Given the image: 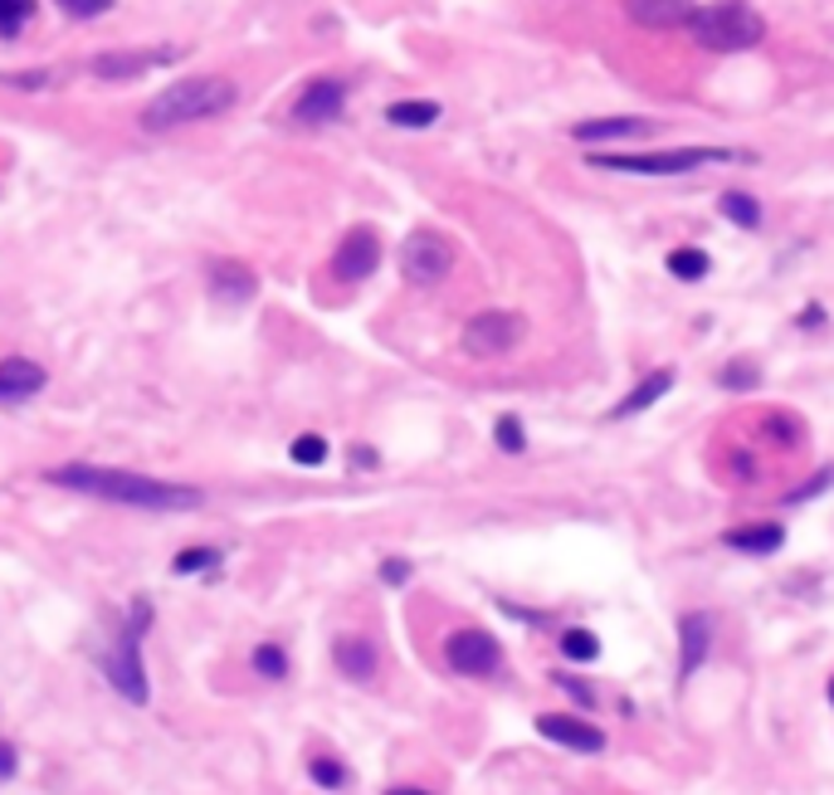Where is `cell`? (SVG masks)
<instances>
[{
	"mask_svg": "<svg viewBox=\"0 0 834 795\" xmlns=\"http://www.w3.org/2000/svg\"><path fill=\"white\" fill-rule=\"evenodd\" d=\"M693 10V0H624V15L644 29H683Z\"/></svg>",
	"mask_w": 834,
	"mask_h": 795,
	"instance_id": "9a60e30c",
	"label": "cell"
},
{
	"mask_svg": "<svg viewBox=\"0 0 834 795\" xmlns=\"http://www.w3.org/2000/svg\"><path fill=\"white\" fill-rule=\"evenodd\" d=\"M723 547L742 551V557H771V551L786 547V527H781V522H747V527L727 532Z\"/></svg>",
	"mask_w": 834,
	"mask_h": 795,
	"instance_id": "ac0fdd59",
	"label": "cell"
},
{
	"mask_svg": "<svg viewBox=\"0 0 834 795\" xmlns=\"http://www.w3.org/2000/svg\"><path fill=\"white\" fill-rule=\"evenodd\" d=\"M221 561H225L221 547H186V551H176L171 571H176V577H195V571H215Z\"/></svg>",
	"mask_w": 834,
	"mask_h": 795,
	"instance_id": "cb8c5ba5",
	"label": "cell"
},
{
	"mask_svg": "<svg viewBox=\"0 0 834 795\" xmlns=\"http://www.w3.org/2000/svg\"><path fill=\"white\" fill-rule=\"evenodd\" d=\"M181 49H108V55L93 59V73L98 79H138V73H152L162 64H176Z\"/></svg>",
	"mask_w": 834,
	"mask_h": 795,
	"instance_id": "8fae6325",
	"label": "cell"
},
{
	"mask_svg": "<svg viewBox=\"0 0 834 795\" xmlns=\"http://www.w3.org/2000/svg\"><path fill=\"white\" fill-rule=\"evenodd\" d=\"M688 35H693L703 49H713V55H742V49L761 45L766 20H761L752 5H742V0H717V5L693 10Z\"/></svg>",
	"mask_w": 834,
	"mask_h": 795,
	"instance_id": "277c9868",
	"label": "cell"
},
{
	"mask_svg": "<svg viewBox=\"0 0 834 795\" xmlns=\"http://www.w3.org/2000/svg\"><path fill=\"white\" fill-rule=\"evenodd\" d=\"M450 269H454V245L440 235V229H415V235L401 245V274H405V284L430 288V284H440Z\"/></svg>",
	"mask_w": 834,
	"mask_h": 795,
	"instance_id": "8992f818",
	"label": "cell"
},
{
	"mask_svg": "<svg viewBox=\"0 0 834 795\" xmlns=\"http://www.w3.org/2000/svg\"><path fill=\"white\" fill-rule=\"evenodd\" d=\"M308 776H312V786H322V791H342L352 781V771L342 767L337 757H312L308 761Z\"/></svg>",
	"mask_w": 834,
	"mask_h": 795,
	"instance_id": "484cf974",
	"label": "cell"
},
{
	"mask_svg": "<svg viewBox=\"0 0 834 795\" xmlns=\"http://www.w3.org/2000/svg\"><path fill=\"white\" fill-rule=\"evenodd\" d=\"M332 664H337L352 684H371L381 658H377V644H371L367 634H337V640H332Z\"/></svg>",
	"mask_w": 834,
	"mask_h": 795,
	"instance_id": "5bb4252c",
	"label": "cell"
},
{
	"mask_svg": "<svg viewBox=\"0 0 834 795\" xmlns=\"http://www.w3.org/2000/svg\"><path fill=\"white\" fill-rule=\"evenodd\" d=\"M15 771H20V751L10 741H0V781H10Z\"/></svg>",
	"mask_w": 834,
	"mask_h": 795,
	"instance_id": "d590c367",
	"label": "cell"
},
{
	"mask_svg": "<svg viewBox=\"0 0 834 795\" xmlns=\"http://www.w3.org/2000/svg\"><path fill=\"white\" fill-rule=\"evenodd\" d=\"M713 269V259H707V249H674L669 254V274L683 278V284H698V278Z\"/></svg>",
	"mask_w": 834,
	"mask_h": 795,
	"instance_id": "d4e9b609",
	"label": "cell"
},
{
	"mask_svg": "<svg viewBox=\"0 0 834 795\" xmlns=\"http://www.w3.org/2000/svg\"><path fill=\"white\" fill-rule=\"evenodd\" d=\"M259 293V278L249 274L245 264H211V298L225 302V308H239V302H249Z\"/></svg>",
	"mask_w": 834,
	"mask_h": 795,
	"instance_id": "d6986e66",
	"label": "cell"
},
{
	"mask_svg": "<svg viewBox=\"0 0 834 795\" xmlns=\"http://www.w3.org/2000/svg\"><path fill=\"white\" fill-rule=\"evenodd\" d=\"M551 684H557V688H567V693H571V698H576V703H581V708H591V703H596V693H591V688H586V684H581V678H551Z\"/></svg>",
	"mask_w": 834,
	"mask_h": 795,
	"instance_id": "e575fe53",
	"label": "cell"
},
{
	"mask_svg": "<svg viewBox=\"0 0 834 795\" xmlns=\"http://www.w3.org/2000/svg\"><path fill=\"white\" fill-rule=\"evenodd\" d=\"M29 15H35V0H0V39H15Z\"/></svg>",
	"mask_w": 834,
	"mask_h": 795,
	"instance_id": "83f0119b",
	"label": "cell"
},
{
	"mask_svg": "<svg viewBox=\"0 0 834 795\" xmlns=\"http://www.w3.org/2000/svg\"><path fill=\"white\" fill-rule=\"evenodd\" d=\"M45 366L39 361H25V357H5L0 361V401L5 405H20V401H29V395H39L45 391Z\"/></svg>",
	"mask_w": 834,
	"mask_h": 795,
	"instance_id": "2e32d148",
	"label": "cell"
},
{
	"mask_svg": "<svg viewBox=\"0 0 834 795\" xmlns=\"http://www.w3.org/2000/svg\"><path fill=\"white\" fill-rule=\"evenodd\" d=\"M669 391H674V371H669V366H659V371H650V376H644V381L634 385V391L624 395V401L615 405L610 415H615V420H630V415L650 411L654 401H664V395H669Z\"/></svg>",
	"mask_w": 834,
	"mask_h": 795,
	"instance_id": "ffe728a7",
	"label": "cell"
},
{
	"mask_svg": "<svg viewBox=\"0 0 834 795\" xmlns=\"http://www.w3.org/2000/svg\"><path fill=\"white\" fill-rule=\"evenodd\" d=\"M444 658H450L454 674L488 678V674L503 668V644H498L488 630H454L450 640H444Z\"/></svg>",
	"mask_w": 834,
	"mask_h": 795,
	"instance_id": "ba28073f",
	"label": "cell"
},
{
	"mask_svg": "<svg viewBox=\"0 0 834 795\" xmlns=\"http://www.w3.org/2000/svg\"><path fill=\"white\" fill-rule=\"evenodd\" d=\"M717 211H723L727 219H732L737 229H756L761 225V205L752 201L747 191H723V201H717Z\"/></svg>",
	"mask_w": 834,
	"mask_h": 795,
	"instance_id": "603a6c76",
	"label": "cell"
},
{
	"mask_svg": "<svg viewBox=\"0 0 834 795\" xmlns=\"http://www.w3.org/2000/svg\"><path fill=\"white\" fill-rule=\"evenodd\" d=\"M342 108H347V83L318 79V83H308L303 98L294 103V122H303V128H322V122H337Z\"/></svg>",
	"mask_w": 834,
	"mask_h": 795,
	"instance_id": "7c38bea8",
	"label": "cell"
},
{
	"mask_svg": "<svg viewBox=\"0 0 834 795\" xmlns=\"http://www.w3.org/2000/svg\"><path fill=\"white\" fill-rule=\"evenodd\" d=\"M707 654H713V615L688 610L679 620V684L707 664Z\"/></svg>",
	"mask_w": 834,
	"mask_h": 795,
	"instance_id": "4fadbf2b",
	"label": "cell"
},
{
	"mask_svg": "<svg viewBox=\"0 0 834 795\" xmlns=\"http://www.w3.org/2000/svg\"><path fill=\"white\" fill-rule=\"evenodd\" d=\"M152 630V605L142 601H132V610H128V620H122V630H118V640L108 644V654H103V674H108V684L118 688L128 703H147L152 698V688H147V664H142V634Z\"/></svg>",
	"mask_w": 834,
	"mask_h": 795,
	"instance_id": "3957f363",
	"label": "cell"
},
{
	"mask_svg": "<svg viewBox=\"0 0 834 795\" xmlns=\"http://www.w3.org/2000/svg\"><path fill=\"white\" fill-rule=\"evenodd\" d=\"M381 581L385 585H405V581H410V561H405V557H385L381 561Z\"/></svg>",
	"mask_w": 834,
	"mask_h": 795,
	"instance_id": "836d02e7",
	"label": "cell"
},
{
	"mask_svg": "<svg viewBox=\"0 0 834 795\" xmlns=\"http://www.w3.org/2000/svg\"><path fill=\"white\" fill-rule=\"evenodd\" d=\"M561 654L576 658V664H591V658H600V640L591 630H567L561 634Z\"/></svg>",
	"mask_w": 834,
	"mask_h": 795,
	"instance_id": "4316f807",
	"label": "cell"
},
{
	"mask_svg": "<svg viewBox=\"0 0 834 795\" xmlns=\"http://www.w3.org/2000/svg\"><path fill=\"white\" fill-rule=\"evenodd\" d=\"M830 703H834V678H830Z\"/></svg>",
	"mask_w": 834,
	"mask_h": 795,
	"instance_id": "f35d334b",
	"label": "cell"
},
{
	"mask_svg": "<svg viewBox=\"0 0 834 795\" xmlns=\"http://www.w3.org/2000/svg\"><path fill=\"white\" fill-rule=\"evenodd\" d=\"M385 795H434V791H420V786H391Z\"/></svg>",
	"mask_w": 834,
	"mask_h": 795,
	"instance_id": "74e56055",
	"label": "cell"
},
{
	"mask_svg": "<svg viewBox=\"0 0 834 795\" xmlns=\"http://www.w3.org/2000/svg\"><path fill=\"white\" fill-rule=\"evenodd\" d=\"M357 464H361V468H377V454H371L367 444H357Z\"/></svg>",
	"mask_w": 834,
	"mask_h": 795,
	"instance_id": "8d00e7d4",
	"label": "cell"
},
{
	"mask_svg": "<svg viewBox=\"0 0 834 795\" xmlns=\"http://www.w3.org/2000/svg\"><path fill=\"white\" fill-rule=\"evenodd\" d=\"M45 478L59 488H74V494L103 498V503L147 508V512H191L205 503V494L191 484H162V478L128 474V468H103V464H59Z\"/></svg>",
	"mask_w": 834,
	"mask_h": 795,
	"instance_id": "6da1fadb",
	"label": "cell"
},
{
	"mask_svg": "<svg viewBox=\"0 0 834 795\" xmlns=\"http://www.w3.org/2000/svg\"><path fill=\"white\" fill-rule=\"evenodd\" d=\"M381 269V239L371 225H357L347 229V239L337 245V254H332V274L342 278V284H361V278H371Z\"/></svg>",
	"mask_w": 834,
	"mask_h": 795,
	"instance_id": "9c48e42d",
	"label": "cell"
},
{
	"mask_svg": "<svg viewBox=\"0 0 834 795\" xmlns=\"http://www.w3.org/2000/svg\"><path fill=\"white\" fill-rule=\"evenodd\" d=\"M493 439H498L503 454H523L527 449V435H523V420H517V415H503V420L493 425Z\"/></svg>",
	"mask_w": 834,
	"mask_h": 795,
	"instance_id": "f546056e",
	"label": "cell"
},
{
	"mask_svg": "<svg viewBox=\"0 0 834 795\" xmlns=\"http://www.w3.org/2000/svg\"><path fill=\"white\" fill-rule=\"evenodd\" d=\"M537 732H541L547 741H557V747L581 751V757H596V751H606V732H600L596 723H586V717H576V713H541V717H537Z\"/></svg>",
	"mask_w": 834,
	"mask_h": 795,
	"instance_id": "30bf717a",
	"label": "cell"
},
{
	"mask_svg": "<svg viewBox=\"0 0 834 795\" xmlns=\"http://www.w3.org/2000/svg\"><path fill=\"white\" fill-rule=\"evenodd\" d=\"M737 152L727 146H674V152H591V166H606V171H624V176H683L698 171V166L713 162H732Z\"/></svg>",
	"mask_w": 834,
	"mask_h": 795,
	"instance_id": "5b68a950",
	"label": "cell"
},
{
	"mask_svg": "<svg viewBox=\"0 0 834 795\" xmlns=\"http://www.w3.org/2000/svg\"><path fill=\"white\" fill-rule=\"evenodd\" d=\"M288 459H294V464H303V468H318L322 459H327V439H322V435H298L294 449H288Z\"/></svg>",
	"mask_w": 834,
	"mask_h": 795,
	"instance_id": "f1b7e54d",
	"label": "cell"
},
{
	"mask_svg": "<svg viewBox=\"0 0 834 795\" xmlns=\"http://www.w3.org/2000/svg\"><path fill=\"white\" fill-rule=\"evenodd\" d=\"M385 122H391V128H434V122H440V103H430V98L391 103V108H385Z\"/></svg>",
	"mask_w": 834,
	"mask_h": 795,
	"instance_id": "44dd1931",
	"label": "cell"
},
{
	"mask_svg": "<svg viewBox=\"0 0 834 795\" xmlns=\"http://www.w3.org/2000/svg\"><path fill=\"white\" fill-rule=\"evenodd\" d=\"M239 88L221 73H191V79H176L171 88H162L142 112V128L147 132H176L186 122H205L221 118V112L235 108Z\"/></svg>",
	"mask_w": 834,
	"mask_h": 795,
	"instance_id": "7a4b0ae2",
	"label": "cell"
},
{
	"mask_svg": "<svg viewBox=\"0 0 834 795\" xmlns=\"http://www.w3.org/2000/svg\"><path fill=\"white\" fill-rule=\"evenodd\" d=\"M717 385H727V391H752V385H761V371L752 361H732V366H723Z\"/></svg>",
	"mask_w": 834,
	"mask_h": 795,
	"instance_id": "4dcf8cb0",
	"label": "cell"
},
{
	"mask_svg": "<svg viewBox=\"0 0 834 795\" xmlns=\"http://www.w3.org/2000/svg\"><path fill=\"white\" fill-rule=\"evenodd\" d=\"M523 332H527V322L517 312L488 308L464 322V352L468 357H503V352H513L523 342Z\"/></svg>",
	"mask_w": 834,
	"mask_h": 795,
	"instance_id": "52a82bcc",
	"label": "cell"
},
{
	"mask_svg": "<svg viewBox=\"0 0 834 795\" xmlns=\"http://www.w3.org/2000/svg\"><path fill=\"white\" fill-rule=\"evenodd\" d=\"M59 5H64L69 15H79V20H93V15H108L112 0H59Z\"/></svg>",
	"mask_w": 834,
	"mask_h": 795,
	"instance_id": "d6a6232c",
	"label": "cell"
},
{
	"mask_svg": "<svg viewBox=\"0 0 834 795\" xmlns=\"http://www.w3.org/2000/svg\"><path fill=\"white\" fill-rule=\"evenodd\" d=\"M576 142H634V138H654L650 118H586L571 128Z\"/></svg>",
	"mask_w": 834,
	"mask_h": 795,
	"instance_id": "e0dca14e",
	"label": "cell"
},
{
	"mask_svg": "<svg viewBox=\"0 0 834 795\" xmlns=\"http://www.w3.org/2000/svg\"><path fill=\"white\" fill-rule=\"evenodd\" d=\"M249 664H254V674H259V678H269V684H284L288 668H294V664H288V650H284V644H274V640L254 644Z\"/></svg>",
	"mask_w": 834,
	"mask_h": 795,
	"instance_id": "7402d4cb",
	"label": "cell"
},
{
	"mask_svg": "<svg viewBox=\"0 0 834 795\" xmlns=\"http://www.w3.org/2000/svg\"><path fill=\"white\" fill-rule=\"evenodd\" d=\"M834 484V468H820V474L815 478H810V484L806 488H800V494H790L786 498V503H810V498H820V494H825V488Z\"/></svg>",
	"mask_w": 834,
	"mask_h": 795,
	"instance_id": "1f68e13d",
	"label": "cell"
}]
</instances>
